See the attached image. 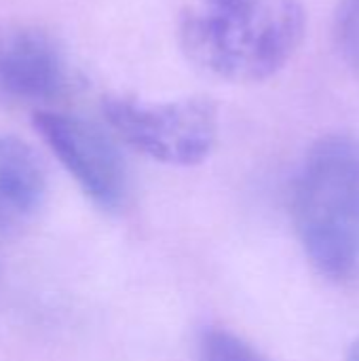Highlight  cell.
I'll return each mask as SVG.
<instances>
[{
  "instance_id": "cell-6",
  "label": "cell",
  "mask_w": 359,
  "mask_h": 361,
  "mask_svg": "<svg viewBox=\"0 0 359 361\" xmlns=\"http://www.w3.org/2000/svg\"><path fill=\"white\" fill-rule=\"evenodd\" d=\"M47 195V176L38 154L13 135L0 133V235L25 226Z\"/></svg>"
},
{
  "instance_id": "cell-1",
  "label": "cell",
  "mask_w": 359,
  "mask_h": 361,
  "mask_svg": "<svg viewBox=\"0 0 359 361\" xmlns=\"http://www.w3.org/2000/svg\"><path fill=\"white\" fill-rule=\"evenodd\" d=\"M307 30L300 0H193L180 15L178 40L199 70L229 82L275 76Z\"/></svg>"
},
{
  "instance_id": "cell-3",
  "label": "cell",
  "mask_w": 359,
  "mask_h": 361,
  "mask_svg": "<svg viewBox=\"0 0 359 361\" xmlns=\"http://www.w3.org/2000/svg\"><path fill=\"white\" fill-rule=\"evenodd\" d=\"M102 112L121 140L165 165H197L218 140V108L207 97L150 102L108 95Z\"/></svg>"
},
{
  "instance_id": "cell-5",
  "label": "cell",
  "mask_w": 359,
  "mask_h": 361,
  "mask_svg": "<svg viewBox=\"0 0 359 361\" xmlns=\"http://www.w3.org/2000/svg\"><path fill=\"white\" fill-rule=\"evenodd\" d=\"M70 87L57 42L28 25L0 27V93L23 102H51Z\"/></svg>"
},
{
  "instance_id": "cell-4",
  "label": "cell",
  "mask_w": 359,
  "mask_h": 361,
  "mask_svg": "<svg viewBox=\"0 0 359 361\" xmlns=\"http://www.w3.org/2000/svg\"><path fill=\"white\" fill-rule=\"evenodd\" d=\"M34 125L51 152L102 209L116 212L127 199V167L112 137L95 123L63 114L36 112Z\"/></svg>"
},
{
  "instance_id": "cell-9",
  "label": "cell",
  "mask_w": 359,
  "mask_h": 361,
  "mask_svg": "<svg viewBox=\"0 0 359 361\" xmlns=\"http://www.w3.org/2000/svg\"><path fill=\"white\" fill-rule=\"evenodd\" d=\"M347 361H359V338H355V343L351 345L349 355H347Z\"/></svg>"
},
{
  "instance_id": "cell-2",
  "label": "cell",
  "mask_w": 359,
  "mask_h": 361,
  "mask_svg": "<svg viewBox=\"0 0 359 361\" xmlns=\"http://www.w3.org/2000/svg\"><path fill=\"white\" fill-rule=\"evenodd\" d=\"M300 245L320 275L347 281L359 273V142L334 133L305 154L292 186Z\"/></svg>"
},
{
  "instance_id": "cell-8",
  "label": "cell",
  "mask_w": 359,
  "mask_h": 361,
  "mask_svg": "<svg viewBox=\"0 0 359 361\" xmlns=\"http://www.w3.org/2000/svg\"><path fill=\"white\" fill-rule=\"evenodd\" d=\"M334 42L343 59L359 70V0H341L334 15Z\"/></svg>"
},
{
  "instance_id": "cell-7",
  "label": "cell",
  "mask_w": 359,
  "mask_h": 361,
  "mask_svg": "<svg viewBox=\"0 0 359 361\" xmlns=\"http://www.w3.org/2000/svg\"><path fill=\"white\" fill-rule=\"evenodd\" d=\"M197 361H271L258 347L243 336L224 330L207 328L197 341Z\"/></svg>"
}]
</instances>
